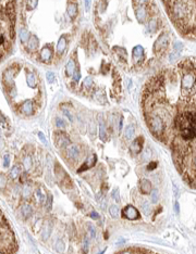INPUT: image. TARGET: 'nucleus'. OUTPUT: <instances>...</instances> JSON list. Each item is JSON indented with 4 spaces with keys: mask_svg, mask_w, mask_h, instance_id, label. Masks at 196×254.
<instances>
[{
    "mask_svg": "<svg viewBox=\"0 0 196 254\" xmlns=\"http://www.w3.org/2000/svg\"><path fill=\"white\" fill-rule=\"evenodd\" d=\"M65 68H67V74L70 75V76H71V75L73 76V74L75 72V63L72 59H70L69 62L67 63V67Z\"/></svg>",
    "mask_w": 196,
    "mask_h": 254,
    "instance_id": "nucleus-21",
    "label": "nucleus"
},
{
    "mask_svg": "<svg viewBox=\"0 0 196 254\" xmlns=\"http://www.w3.org/2000/svg\"><path fill=\"white\" fill-rule=\"evenodd\" d=\"M140 190L142 193L144 194H150L152 193V191L154 190L152 189V182H150V180L146 179V178H143V179H141L140 182Z\"/></svg>",
    "mask_w": 196,
    "mask_h": 254,
    "instance_id": "nucleus-11",
    "label": "nucleus"
},
{
    "mask_svg": "<svg viewBox=\"0 0 196 254\" xmlns=\"http://www.w3.org/2000/svg\"><path fill=\"white\" fill-rule=\"evenodd\" d=\"M54 141H56V145L58 146L59 148H67V146L70 145L69 137L65 134L60 132H57L56 134H54Z\"/></svg>",
    "mask_w": 196,
    "mask_h": 254,
    "instance_id": "nucleus-9",
    "label": "nucleus"
},
{
    "mask_svg": "<svg viewBox=\"0 0 196 254\" xmlns=\"http://www.w3.org/2000/svg\"><path fill=\"white\" fill-rule=\"evenodd\" d=\"M123 217H125L129 221H136L141 218V214L133 205H126L122 211Z\"/></svg>",
    "mask_w": 196,
    "mask_h": 254,
    "instance_id": "nucleus-8",
    "label": "nucleus"
},
{
    "mask_svg": "<svg viewBox=\"0 0 196 254\" xmlns=\"http://www.w3.org/2000/svg\"><path fill=\"white\" fill-rule=\"evenodd\" d=\"M35 197H36V201H37L39 204H42V203L45 201V199H46V196H45V193H43V191L40 188H38L37 190H36Z\"/></svg>",
    "mask_w": 196,
    "mask_h": 254,
    "instance_id": "nucleus-22",
    "label": "nucleus"
},
{
    "mask_svg": "<svg viewBox=\"0 0 196 254\" xmlns=\"http://www.w3.org/2000/svg\"><path fill=\"white\" fill-rule=\"evenodd\" d=\"M14 1H0V60L12 45L14 36Z\"/></svg>",
    "mask_w": 196,
    "mask_h": 254,
    "instance_id": "nucleus-3",
    "label": "nucleus"
},
{
    "mask_svg": "<svg viewBox=\"0 0 196 254\" xmlns=\"http://www.w3.org/2000/svg\"><path fill=\"white\" fill-rule=\"evenodd\" d=\"M134 10H135V17L140 23H145L147 21L148 14H149V8L152 3L149 1H133Z\"/></svg>",
    "mask_w": 196,
    "mask_h": 254,
    "instance_id": "nucleus-5",
    "label": "nucleus"
},
{
    "mask_svg": "<svg viewBox=\"0 0 196 254\" xmlns=\"http://www.w3.org/2000/svg\"><path fill=\"white\" fill-rule=\"evenodd\" d=\"M134 126L133 125H129L126 128H125L124 130V137L125 139H127V140H131V139H133V136H134Z\"/></svg>",
    "mask_w": 196,
    "mask_h": 254,
    "instance_id": "nucleus-20",
    "label": "nucleus"
},
{
    "mask_svg": "<svg viewBox=\"0 0 196 254\" xmlns=\"http://www.w3.org/2000/svg\"><path fill=\"white\" fill-rule=\"evenodd\" d=\"M73 78L75 82H79L80 78H81V72H80L79 70H75L74 74H73Z\"/></svg>",
    "mask_w": 196,
    "mask_h": 254,
    "instance_id": "nucleus-36",
    "label": "nucleus"
},
{
    "mask_svg": "<svg viewBox=\"0 0 196 254\" xmlns=\"http://www.w3.org/2000/svg\"><path fill=\"white\" fill-rule=\"evenodd\" d=\"M141 107L149 132L170 150L183 182L196 189V58L155 73L144 85Z\"/></svg>",
    "mask_w": 196,
    "mask_h": 254,
    "instance_id": "nucleus-1",
    "label": "nucleus"
},
{
    "mask_svg": "<svg viewBox=\"0 0 196 254\" xmlns=\"http://www.w3.org/2000/svg\"><path fill=\"white\" fill-rule=\"evenodd\" d=\"M54 78H56V77H54V73H51V72H48V73H47V79H48L49 83H52V82L54 81Z\"/></svg>",
    "mask_w": 196,
    "mask_h": 254,
    "instance_id": "nucleus-37",
    "label": "nucleus"
},
{
    "mask_svg": "<svg viewBox=\"0 0 196 254\" xmlns=\"http://www.w3.org/2000/svg\"><path fill=\"white\" fill-rule=\"evenodd\" d=\"M56 250L59 251V252H63L64 250V243H63L62 240H58L56 242Z\"/></svg>",
    "mask_w": 196,
    "mask_h": 254,
    "instance_id": "nucleus-31",
    "label": "nucleus"
},
{
    "mask_svg": "<svg viewBox=\"0 0 196 254\" xmlns=\"http://www.w3.org/2000/svg\"><path fill=\"white\" fill-rule=\"evenodd\" d=\"M19 244L12 226L0 209V254H17Z\"/></svg>",
    "mask_w": 196,
    "mask_h": 254,
    "instance_id": "nucleus-4",
    "label": "nucleus"
},
{
    "mask_svg": "<svg viewBox=\"0 0 196 254\" xmlns=\"http://www.w3.org/2000/svg\"><path fill=\"white\" fill-rule=\"evenodd\" d=\"M29 192H31V190H29V187H28V186H24V189H23V196L25 197V198H27V197L29 196Z\"/></svg>",
    "mask_w": 196,
    "mask_h": 254,
    "instance_id": "nucleus-39",
    "label": "nucleus"
},
{
    "mask_svg": "<svg viewBox=\"0 0 196 254\" xmlns=\"http://www.w3.org/2000/svg\"><path fill=\"white\" fill-rule=\"evenodd\" d=\"M32 159H31V157H25L24 159H23V166H24V168L26 169V171H28L29 168L32 167Z\"/></svg>",
    "mask_w": 196,
    "mask_h": 254,
    "instance_id": "nucleus-29",
    "label": "nucleus"
},
{
    "mask_svg": "<svg viewBox=\"0 0 196 254\" xmlns=\"http://www.w3.org/2000/svg\"><path fill=\"white\" fill-rule=\"evenodd\" d=\"M80 154H81V149L77 145H71L67 148V157L72 161L79 160Z\"/></svg>",
    "mask_w": 196,
    "mask_h": 254,
    "instance_id": "nucleus-10",
    "label": "nucleus"
},
{
    "mask_svg": "<svg viewBox=\"0 0 196 254\" xmlns=\"http://www.w3.org/2000/svg\"><path fill=\"white\" fill-rule=\"evenodd\" d=\"M82 250H83L84 253H87L88 250H90V239H88L87 236H86V237H84V239H83V246H82Z\"/></svg>",
    "mask_w": 196,
    "mask_h": 254,
    "instance_id": "nucleus-26",
    "label": "nucleus"
},
{
    "mask_svg": "<svg viewBox=\"0 0 196 254\" xmlns=\"http://www.w3.org/2000/svg\"><path fill=\"white\" fill-rule=\"evenodd\" d=\"M168 45H169V37H168L167 34H162V35L159 36V38L156 40V42H155L154 52L156 54L162 53L163 51L167 50Z\"/></svg>",
    "mask_w": 196,
    "mask_h": 254,
    "instance_id": "nucleus-7",
    "label": "nucleus"
},
{
    "mask_svg": "<svg viewBox=\"0 0 196 254\" xmlns=\"http://www.w3.org/2000/svg\"><path fill=\"white\" fill-rule=\"evenodd\" d=\"M63 113H64V114H67V116L70 118V121H72V116H71V114H70L69 112L67 111V110H63Z\"/></svg>",
    "mask_w": 196,
    "mask_h": 254,
    "instance_id": "nucleus-45",
    "label": "nucleus"
},
{
    "mask_svg": "<svg viewBox=\"0 0 196 254\" xmlns=\"http://www.w3.org/2000/svg\"><path fill=\"white\" fill-rule=\"evenodd\" d=\"M68 13H69L70 17L71 19H74L77 14V6L74 2H69L68 4Z\"/></svg>",
    "mask_w": 196,
    "mask_h": 254,
    "instance_id": "nucleus-17",
    "label": "nucleus"
},
{
    "mask_svg": "<svg viewBox=\"0 0 196 254\" xmlns=\"http://www.w3.org/2000/svg\"><path fill=\"white\" fill-rule=\"evenodd\" d=\"M173 26L182 37L196 42V1H162Z\"/></svg>",
    "mask_w": 196,
    "mask_h": 254,
    "instance_id": "nucleus-2",
    "label": "nucleus"
},
{
    "mask_svg": "<svg viewBox=\"0 0 196 254\" xmlns=\"http://www.w3.org/2000/svg\"><path fill=\"white\" fill-rule=\"evenodd\" d=\"M99 138L102 141H107L108 139V135H107V128L105 126V123L102 121L99 122Z\"/></svg>",
    "mask_w": 196,
    "mask_h": 254,
    "instance_id": "nucleus-16",
    "label": "nucleus"
},
{
    "mask_svg": "<svg viewBox=\"0 0 196 254\" xmlns=\"http://www.w3.org/2000/svg\"><path fill=\"white\" fill-rule=\"evenodd\" d=\"M56 123H57V126H58L59 128H64V126H65V123L59 117L56 118Z\"/></svg>",
    "mask_w": 196,
    "mask_h": 254,
    "instance_id": "nucleus-35",
    "label": "nucleus"
},
{
    "mask_svg": "<svg viewBox=\"0 0 196 254\" xmlns=\"http://www.w3.org/2000/svg\"><path fill=\"white\" fill-rule=\"evenodd\" d=\"M142 149H143V138L138 137V138H136L135 140L133 141V143H132L131 147H130V150H131V152L133 153L134 155H136L142 152Z\"/></svg>",
    "mask_w": 196,
    "mask_h": 254,
    "instance_id": "nucleus-12",
    "label": "nucleus"
},
{
    "mask_svg": "<svg viewBox=\"0 0 196 254\" xmlns=\"http://www.w3.org/2000/svg\"><path fill=\"white\" fill-rule=\"evenodd\" d=\"M150 201L152 203H157L159 201V192L157 189H154L150 193Z\"/></svg>",
    "mask_w": 196,
    "mask_h": 254,
    "instance_id": "nucleus-27",
    "label": "nucleus"
},
{
    "mask_svg": "<svg viewBox=\"0 0 196 254\" xmlns=\"http://www.w3.org/2000/svg\"><path fill=\"white\" fill-rule=\"evenodd\" d=\"M38 136H39V138L42 139V141H43V142H44V143H46V138H45V137H44V135H43L42 132H38Z\"/></svg>",
    "mask_w": 196,
    "mask_h": 254,
    "instance_id": "nucleus-44",
    "label": "nucleus"
},
{
    "mask_svg": "<svg viewBox=\"0 0 196 254\" xmlns=\"http://www.w3.org/2000/svg\"><path fill=\"white\" fill-rule=\"evenodd\" d=\"M37 48H38V39L36 38V36H31L28 42H27V49L31 52H33Z\"/></svg>",
    "mask_w": 196,
    "mask_h": 254,
    "instance_id": "nucleus-14",
    "label": "nucleus"
},
{
    "mask_svg": "<svg viewBox=\"0 0 196 254\" xmlns=\"http://www.w3.org/2000/svg\"><path fill=\"white\" fill-rule=\"evenodd\" d=\"M88 233H90V239H95L96 238V229L93 225L88 226Z\"/></svg>",
    "mask_w": 196,
    "mask_h": 254,
    "instance_id": "nucleus-32",
    "label": "nucleus"
},
{
    "mask_svg": "<svg viewBox=\"0 0 196 254\" xmlns=\"http://www.w3.org/2000/svg\"><path fill=\"white\" fill-rule=\"evenodd\" d=\"M51 204H52V197L49 196L48 197V201H47V210H48V211L51 210Z\"/></svg>",
    "mask_w": 196,
    "mask_h": 254,
    "instance_id": "nucleus-41",
    "label": "nucleus"
},
{
    "mask_svg": "<svg viewBox=\"0 0 196 254\" xmlns=\"http://www.w3.org/2000/svg\"><path fill=\"white\" fill-rule=\"evenodd\" d=\"M181 49H182V43H180V42L175 43L174 50H178V52H179V50H181Z\"/></svg>",
    "mask_w": 196,
    "mask_h": 254,
    "instance_id": "nucleus-43",
    "label": "nucleus"
},
{
    "mask_svg": "<svg viewBox=\"0 0 196 254\" xmlns=\"http://www.w3.org/2000/svg\"><path fill=\"white\" fill-rule=\"evenodd\" d=\"M65 47H67V39H65V37H60V39H59L58 42V46H57V53L59 54V56H61V54L63 53V51H64Z\"/></svg>",
    "mask_w": 196,
    "mask_h": 254,
    "instance_id": "nucleus-15",
    "label": "nucleus"
},
{
    "mask_svg": "<svg viewBox=\"0 0 196 254\" xmlns=\"http://www.w3.org/2000/svg\"><path fill=\"white\" fill-rule=\"evenodd\" d=\"M90 1H85V7H86V10H90Z\"/></svg>",
    "mask_w": 196,
    "mask_h": 254,
    "instance_id": "nucleus-46",
    "label": "nucleus"
},
{
    "mask_svg": "<svg viewBox=\"0 0 196 254\" xmlns=\"http://www.w3.org/2000/svg\"><path fill=\"white\" fill-rule=\"evenodd\" d=\"M115 254H163L160 252H157L152 249L143 248V247H127L122 250L118 251Z\"/></svg>",
    "mask_w": 196,
    "mask_h": 254,
    "instance_id": "nucleus-6",
    "label": "nucleus"
},
{
    "mask_svg": "<svg viewBox=\"0 0 196 254\" xmlns=\"http://www.w3.org/2000/svg\"><path fill=\"white\" fill-rule=\"evenodd\" d=\"M112 198L115 199L117 202H120V196H119V189H115L112 191Z\"/></svg>",
    "mask_w": 196,
    "mask_h": 254,
    "instance_id": "nucleus-34",
    "label": "nucleus"
},
{
    "mask_svg": "<svg viewBox=\"0 0 196 254\" xmlns=\"http://www.w3.org/2000/svg\"><path fill=\"white\" fill-rule=\"evenodd\" d=\"M52 58V49L50 46H46L42 49V52H40V59H42L44 62H49L50 59Z\"/></svg>",
    "mask_w": 196,
    "mask_h": 254,
    "instance_id": "nucleus-13",
    "label": "nucleus"
},
{
    "mask_svg": "<svg viewBox=\"0 0 196 254\" xmlns=\"http://www.w3.org/2000/svg\"><path fill=\"white\" fill-rule=\"evenodd\" d=\"M90 217H92L93 219H98L99 218V215H98L96 212H92L90 213Z\"/></svg>",
    "mask_w": 196,
    "mask_h": 254,
    "instance_id": "nucleus-42",
    "label": "nucleus"
},
{
    "mask_svg": "<svg viewBox=\"0 0 196 254\" xmlns=\"http://www.w3.org/2000/svg\"><path fill=\"white\" fill-rule=\"evenodd\" d=\"M20 40H21V42H25L26 40L28 42V32L25 28H21V31H20Z\"/></svg>",
    "mask_w": 196,
    "mask_h": 254,
    "instance_id": "nucleus-25",
    "label": "nucleus"
},
{
    "mask_svg": "<svg viewBox=\"0 0 196 254\" xmlns=\"http://www.w3.org/2000/svg\"><path fill=\"white\" fill-rule=\"evenodd\" d=\"M92 85H93L92 78H90V77H87V78H86L85 81L82 83V88H83V89H90V87H92Z\"/></svg>",
    "mask_w": 196,
    "mask_h": 254,
    "instance_id": "nucleus-30",
    "label": "nucleus"
},
{
    "mask_svg": "<svg viewBox=\"0 0 196 254\" xmlns=\"http://www.w3.org/2000/svg\"><path fill=\"white\" fill-rule=\"evenodd\" d=\"M7 185V178L3 174H0V188H4Z\"/></svg>",
    "mask_w": 196,
    "mask_h": 254,
    "instance_id": "nucleus-33",
    "label": "nucleus"
},
{
    "mask_svg": "<svg viewBox=\"0 0 196 254\" xmlns=\"http://www.w3.org/2000/svg\"><path fill=\"white\" fill-rule=\"evenodd\" d=\"M133 58L134 60H138L140 58L143 57V53H144V50H143L142 46H136V47L133 48Z\"/></svg>",
    "mask_w": 196,
    "mask_h": 254,
    "instance_id": "nucleus-18",
    "label": "nucleus"
},
{
    "mask_svg": "<svg viewBox=\"0 0 196 254\" xmlns=\"http://www.w3.org/2000/svg\"><path fill=\"white\" fill-rule=\"evenodd\" d=\"M50 232H51V228L50 227H47V230L46 229L44 230V232H43V237H44V239H47V238L49 237Z\"/></svg>",
    "mask_w": 196,
    "mask_h": 254,
    "instance_id": "nucleus-38",
    "label": "nucleus"
},
{
    "mask_svg": "<svg viewBox=\"0 0 196 254\" xmlns=\"http://www.w3.org/2000/svg\"><path fill=\"white\" fill-rule=\"evenodd\" d=\"M21 213H22V215H23L25 218H28V217L32 215V213H33V210H32L31 205L23 204L21 207Z\"/></svg>",
    "mask_w": 196,
    "mask_h": 254,
    "instance_id": "nucleus-19",
    "label": "nucleus"
},
{
    "mask_svg": "<svg viewBox=\"0 0 196 254\" xmlns=\"http://www.w3.org/2000/svg\"><path fill=\"white\" fill-rule=\"evenodd\" d=\"M9 162H10V157H9V155H4V157H3V166L4 167H8Z\"/></svg>",
    "mask_w": 196,
    "mask_h": 254,
    "instance_id": "nucleus-40",
    "label": "nucleus"
},
{
    "mask_svg": "<svg viewBox=\"0 0 196 254\" xmlns=\"http://www.w3.org/2000/svg\"><path fill=\"white\" fill-rule=\"evenodd\" d=\"M19 175H20V167H19L18 165L13 166V167L11 168V171H10V176H11V178L15 179V178H17Z\"/></svg>",
    "mask_w": 196,
    "mask_h": 254,
    "instance_id": "nucleus-28",
    "label": "nucleus"
},
{
    "mask_svg": "<svg viewBox=\"0 0 196 254\" xmlns=\"http://www.w3.org/2000/svg\"><path fill=\"white\" fill-rule=\"evenodd\" d=\"M109 213H110V215L113 217V218H117V217L119 216L120 210L117 205H111L110 209H109Z\"/></svg>",
    "mask_w": 196,
    "mask_h": 254,
    "instance_id": "nucleus-24",
    "label": "nucleus"
},
{
    "mask_svg": "<svg viewBox=\"0 0 196 254\" xmlns=\"http://www.w3.org/2000/svg\"><path fill=\"white\" fill-rule=\"evenodd\" d=\"M141 207H142V211L145 215H147V216L150 215V213H152V207H150V204L147 201H144V202L141 204Z\"/></svg>",
    "mask_w": 196,
    "mask_h": 254,
    "instance_id": "nucleus-23",
    "label": "nucleus"
},
{
    "mask_svg": "<svg viewBox=\"0 0 196 254\" xmlns=\"http://www.w3.org/2000/svg\"><path fill=\"white\" fill-rule=\"evenodd\" d=\"M2 148H3V140L2 138H0V150H2Z\"/></svg>",
    "mask_w": 196,
    "mask_h": 254,
    "instance_id": "nucleus-47",
    "label": "nucleus"
}]
</instances>
